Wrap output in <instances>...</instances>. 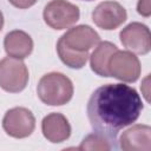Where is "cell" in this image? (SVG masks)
Returning a JSON list of instances; mask_svg holds the SVG:
<instances>
[{
  "label": "cell",
  "instance_id": "cell-12",
  "mask_svg": "<svg viewBox=\"0 0 151 151\" xmlns=\"http://www.w3.org/2000/svg\"><path fill=\"white\" fill-rule=\"evenodd\" d=\"M4 47L9 57L24 59L32 53L33 40L26 32L15 29L6 34L4 40Z\"/></svg>",
  "mask_w": 151,
  "mask_h": 151
},
{
  "label": "cell",
  "instance_id": "cell-15",
  "mask_svg": "<svg viewBox=\"0 0 151 151\" xmlns=\"http://www.w3.org/2000/svg\"><path fill=\"white\" fill-rule=\"evenodd\" d=\"M116 147L117 145L113 144L109 138L98 132H94L83 139L78 150H112Z\"/></svg>",
  "mask_w": 151,
  "mask_h": 151
},
{
  "label": "cell",
  "instance_id": "cell-7",
  "mask_svg": "<svg viewBox=\"0 0 151 151\" xmlns=\"http://www.w3.org/2000/svg\"><path fill=\"white\" fill-rule=\"evenodd\" d=\"M120 41L129 51L137 54H146L151 48V37L147 26L140 22H131L122 29Z\"/></svg>",
  "mask_w": 151,
  "mask_h": 151
},
{
  "label": "cell",
  "instance_id": "cell-8",
  "mask_svg": "<svg viewBox=\"0 0 151 151\" xmlns=\"http://www.w3.org/2000/svg\"><path fill=\"white\" fill-rule=\"evenodd\" d=\"M126 17L125 8L116 1L100 2L92 12L93 22L106 31L119 27L126 20Z\"/></svg>",
  "mask_w": 151,
  "mask_h": 151
},
{
  "label": "cell",
  "instance_id": "cell-2",
  "mask_svg": "<svg viewBox=\"0 0 151 151\" xmlns=\"http://www.w3.org/2000/svg\"><path fill=\"white\" fill-rule=\"evenodd\" d=\"M37 92L42 103L51 106H60L71 100L73 96V84L65 74L51 72L39 80Z\"/></svg>",
  "mask_w": 151,
  "mask_h": 151
},
{
  "label": "cell",
  "instance_id": "cell-19",
  "mask_svg": "<svg viewBox=\"0 0 151 151\" xmlns=\"http://www.w3.org/2000/svg\"><path fill=\"white\" fill-rule=\"evenodd\" d=\"M86 1H91V0H86Z\"/></svg>",
  "mask_w": 151,
  "mask_h": 151
},
{
  "label": "cell",
  "instance_id": "cell-9",
  "mask_svg": "<svg viewBox=\"0 0 151 151\" xmlns=\"http://www.w3.org/2000/svg\"><path fill=\"white\" fill-rule=\"evenodd\" d=\"M60 40L72 51L88 52L100 42L99 34L87 25H79L70 28L60 37Z\"/></svg>",
  "mask_w": 151,
  "mask_h": 151
},
{
  "label": "cell",
  "instance_id": "cell-16",
  "mask_svg": "<svg viewBox=\"0 0 151 151\" xmlns=\"http://www.w3.org/2000/svg\"><path fill=\"white\" fill-rule=\"evenodd\" d=\"M137 11L143 17H149L151 13V6L150 0H139L137 4Z\"/></svg>",
  "mask_w": 151,
  "mask_h": 151
},
{
  "label": "cell",
  "instance_id": "cell-6",
  "mask_svg": "<svg viewBox=\"0 0 151 151\" xmlns=\"http://www.w3.org/2000/svg\"><path fill=\"white\" fill-rule=\"evenodd\" d=\"M2 127L11 137L26 138L34 131L35 119L28 109L13 107L5 113L2 119Z\"/></svg>",
  "mask_w": 151,
  "mask_h": 151
},
{
  "label": "cell",
  "instance_id": "cell-1",
  "mask_svg": "<svg viewBox=\"0 0 151 151\" xmlns=\"http://www.w3.org/2000/svg\"><path fill=\"white\" fill-rule=\"evenodd\" d=\"M143 110L138 92L125 84H106L98 87L87 101V117L92 129L117 143L118 132L134 123Z\"/></svg>",
  "mask_w": 151,
  "mask_h": 151
},
{
  "label": "cell",
  "instance_id": "cell-18",
  "mask_svg": "<svg viewBox=\"0 0 151 151\" xmlns=\"http://www.w3.org/2000/svg\"><path fill=\"white\" fill-rule=\"evenodd\" d=\"M2 26H4V17H2V13H1V11H0V31H1Z\"/></svg>",
  "mask_w": 151,
  "mask_h": 151
},
{
  "label": "cell",
  "instance_id": "cell-13",
  "mask_svg": "<svg viewBox=\"0 0 151 151\" xmlns=\"http://www.w3.org/2000/svg\"><path fill=\"white\" fill-rule=\"evenodd\" d=\"M117 50H118L117 46L110 41L99 42L90 57V64H91L92 71L100 77H110L107 63H109L110 57Z\"/></svg>",
  "mask_w": 151,
  "mask_h": 151
},
{
  "label": "cell",
  "instance_id": "cell-3",
  "mask_svg": "<svg viewBox=\"0 0 151 151\" xmlns=\"http://www.w3.org/2000/svg\"><path fill=\"white\" fill-rule=\"evenodd\" d=\"M28 83V70L17 58L7 57L0 61V87L7 92L22 91Z\"/></svg>",
  "mask_w": 151,
  "mask_h": 151
},
{
  "label": "cell",
  "instance_id": "cell-10",
  "mask_svg": "<svg viewBox=\"0 0 151 151\" xmlns=\"http://www.w3.org/2000/svg\"><path fill=\"white\" fill-rule=\"evenodd\" d=\"M120 149L124 151H150L151 127L149 125H133L120 136Z\"/></svg>",
  "mask_w": 151,
  "mask_h": 151
},
{
  "label": "cell",
  "instance_id": "cell-11",
  "mask_svg": "<svg viewBox=\"0 0 151 151\" xmlns=\"http://www.w3.org/2000/svg\"><path fill=\"white\" fill-rule=\"evenodd\" d=\"M41 131L51 143H61L71 136V125L64 114L53 112L42 119Z\"/></svg>",
  "mask_w": 151,
  "mask_h": 151
},
{
  "label": "cell",
  "instance_id": "cell-17",
  "mask_svg": "<svg viewBox=\"0 0 151 151\" xmlns=\"http://www.w3.org/2000/svg\"><path fill=\"white\" fill-rule=\"evenodd\" d=\"M8 1L18 8H28L37 2V0H8Z\"/></svg>",
  "mask_w": 151,
  "mask_h": 151
},
{
  "label": "cell",
  "instance_id": "cell-14",
  "mask_svg": "<svg viewBox=\"0 0 151 151\" xmlns=\"http://www.w3.org/2000/svg\"><path fill=\"white\" fill-rule=\"evenodd\" d=\"M57 51L61 61L71 68H81L88 59V52L72 51L60 39L58 40V44H57Z\"/></svg>",
  "mask_w": 151,
  "mask_h": 151
},
{
  "label": "cell",
  "instance_id": "cell-5",
  "mask_svg": "<svg viewBox=\"0 0 151 151\" xmlns=\"http://www.w3.org/2000/svg\"><path fill=\"white\" fill-rule=\"evenodd\" d=\"M107 68L110 77H114L125 83H133L140 76L139 59L129 51L117 50L110 57Z\"/></svg>",
  "mask_w": 151,
  "mask_h": 151
},
{
  "label": "cell",
  "instance_id": "cell-4",
  "mask_svg": "<svg viewBox=\"0 0 151 151\" xmlns=\"http://www.w3.org/2000/svg\"><path fill=\"white\" fill-rule=\"evenodd\" d=\"M79 8L66 0H52L44 8L45 22L54 29H65L79 20Z\"/></svg>",
  "mask_w": 151,
  "mask_h": 151
}]
</instances>
